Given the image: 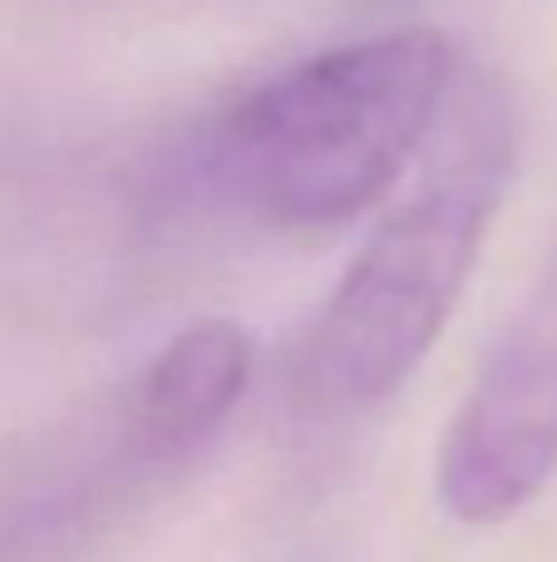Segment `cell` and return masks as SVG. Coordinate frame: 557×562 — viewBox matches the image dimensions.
I'll return each instance as SVG.
<instances>
[{
  "mask_svg": "<svg viewBox=\"0 0 557 562\" xmlns=\"http://www.w3.org/2000/svg\"><path fill=\"white\" fill-rule=\"evenodd\" d=\"M454 85L459 49L440 30L336 45L266 79L217 124L213 178L276 233H336L424 154Z\"/></svg>",
  "mask_w": 557,
  "mask_h": 562,
  "instance_id": "cell-1",
  "label": "cell"
},
{
  "mask_svg": "<svg viewBox=\"0 0 557 562\" xmlns=\"http://www.w3.org/2000/svg\"><path fill=\"white\" fill-rule=\"evenodd\" d=\"M513 109L493 79L454 85L424 173L331 291L306 346V385L331 409L380 405L459 306L513 178Z\"/></svg>",
  "mask_w": 557,
  "mask_h": 562,
  "instance_id": "cell-2",
  "label": "cell"
},
{
  "mask_svg": "<svg viewBox=\"0 0 557 562\" xmlns=\"http://www.w3.org/2000/svg\"><path fill=\"white\" fill-rule=\"evenodd\" d=\"M557 474V252L489 350L440 439L434 488L450 518L493 528Z\"/></svg>",
  "mask_w": 557,
  "mask_h": 562,
  "instance_id": "cell-3",
  "label": "cell"
},
{
  "mask_svg": "<svg viewBox=\"0 0 557 562\" xmlns=\"http://www.w3.org/2000/svg\"><path fill=\"white\" fill-rule=\"evenodd\" d=\"M252 380V336L207 316L183 326L134 390V435L144 454H187L237 409Z\"/></svg>",
  "mask_w": 557,
  "mask_h": 562,
  "instance_id": "cell-4",
  "label": "cell"
}]
</instances>
